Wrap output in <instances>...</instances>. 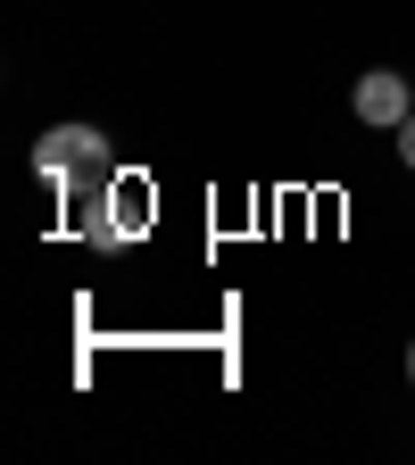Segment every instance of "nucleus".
I'll return each mask as SVG.
<instances>
[{"mask_svg": "<svg viewBox=\"0 0 415 465\" xmlns=\"http://www.w3.org/2000/svg\"><path fill=\"white\" fill-rule=\"evenodd\" d=\"M407 374H415V341H407Z\"/></svg>", "mask_w": 415, "mask_h": 465, "instance_id": "5", "label": "nucleus"}, {"mask_svg": "<svg viewBox=\"0 0 415 465\" xmlns=\"http://www.w3.org/2000/svg\"><path fill=\"white\" fill-rule=\"evenodd\" d=\"M399 158L415 166V108H407V125H399Z\"/></svg>", "mask_w": 415, "mask_h": 465, "instance_id": "4", "label": "nucleus"}, {"mask_svg": "<svg viewBox=\"0 0 415 465\" xmlns=\"http://www.w3.org/2000/svg\"><path fill=\"white\" fill-rule=\"evenodd\" d=\"M100 208H108V216L84 224L92 242H133V232H150V183H142V174H116V183L100 192Z\"/></svg>", "mask_w": 415, "mask_h": 465, "instance_id": "2", "label": "nucleus"}, {"mask_svg": "<svg viewBox=\"0 0 415 465\" xmlns=\"http://www.w3.org/2000/svg\"><path fill=\"white\" fill-rule=\"evenodd\" d=\"M34 174L50 192H92V183H108V142L92 125H50L34 142Z\"/></svg>", "mask_w": 415, "mask_h": 465, "instance_id": "1", "label": "nucleus"}, {"mask_svg": "<svg viewBox=\"0 0 415 465\" xmlns=\"http://www.w3.org/2000/svg\"><path fill=\"white\" fill-rule=\"evenodd\" d=\"M407 108H415V100H407V75H390V67L358 75V116H366V125H390V134H399Z\"/></svg>", "mask_w": 415, "mask_h": 465, "instance_id": "3", "label": "nucleus"}]
</instances>
